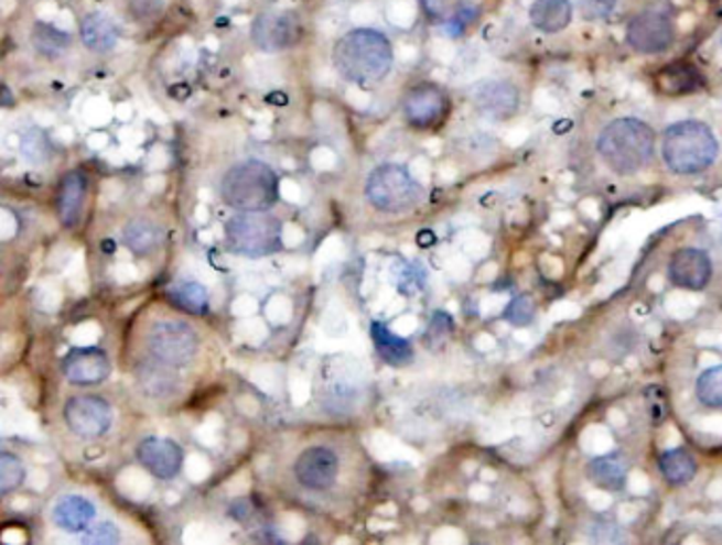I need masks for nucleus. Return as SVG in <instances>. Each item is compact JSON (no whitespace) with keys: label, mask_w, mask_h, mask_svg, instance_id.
Returning <instances> with one entry per match:
<instances>
[{"label":"nucleus","mask_w":722,"mask_h":545,"mask_svg":"<svg viewBox=\"0 0 722 545\" xmlns=\"http://www.w3.org/2000/svg\"><path fill=\"white\" fill-rule=\"evenodd\" d=\"M174 366L151 358L149 362L138 363L136 381L140 390L151 397H168L179 388V374L172 370Z\"/></svg>","instance_id":"18"},{"label":"nucleus","mask_w":722,"mask_h":545,"mask_svg":"<svg viewBox=\"0 0 722 545\" xmlns=\"http://www.w3.org/2000/svg\"><path fill=\"white\" fill-rule=\"evenodd\" d=\"M524 2H526L528 7H532V2H535V0H524Z\"/></svg>","instance_id":"39"},{"label":"nucleus","mask_w":722,"mask_h":545,"mask_svg":"<svg viewBox=\"0 0 722 545\" xmlns=\"http://www.w3.org/2000/svg\"><path fill=\"white\" fill-rule=\"evenodd\" d=\"M121 542V533L112 522H98L91 524L85 533H83V544L89 545H112Z\"/></svg>","instance_id":"33"},{"label":"nucleus","mask_w":722,"mask_h":545,"mask_svg":"<svg viewBox=\"0 0 722 545\" xmlns=\"http://www.w3.org/2000/svg\"><path fill=\"white\" fill-rule=\"evenodd\" d=\"M147 349L151 358L181 368L195 360L200 349V338L187 321L163 319L149 330Z\"/></svg>","instance_id":"7"},{"label":"nucleus","mask_w":722,"mask_h":545,"mask_svg":"<svg viewBox=\"0 0 722 545\" xmlns=\"http://www.w3.org/2000/svg\"><path fill=\"white\" fill-rule=\"evenodd\" d=\"M585 20H606L615 11L616 0H579Z\"/></svg>","instance_id":"35"},{"label":"nucleus","mask_w":722,"mask_h":545,"mask_svg":"<svg viewBox=\"0 0 722 545\" xmlns=\"http://www.w3.org/2000/svg\"><path fill=\"white\" fill-rule=\"evenodd\" d=\"M597 155L616 176H634L655 155V131L640 119L623 117L600 131Z\"/></svg>","instance_id":"2"},{"label":"nucleus","mask_w":722,"mask_h":545,"mask_svg":"<svg viewBox=\"0 0 722 545\" xmlns=\"http://www.w3.org/2000/svg\"><path fill=\"white\" fill-rule=\"evenodd\" d=\"M168 298L176 309L188 315H202L208 309V290L197 282H183L170 287Z\"/></svg>","instance_id":"27"},{"label":"nucleus","mask_w":722,"mask_h":545,"mask_svg":"<svg viewBox=\"0 0 722 545\" xmlns=\"http://www.w3.org/2000/svg\"><path fill=\"white\" fill-rule=\"evenodd\" d=\"M62 372L73 385H98L110 374V362L103 349L79 347L64 358Z\"/></svg>","instance_id":"15"},{"label":"nucleus","mask_w":722,"mask_h":545,"mask_svg":"<svg viewBox=\"0 0 722 545\" xmlns=\"http://www.w3.org/2000/svg\"><path fill=\"white\" fill-rule=\"evenodd\" d=\"M659 471L671 487H687L697 476L696 459L682 448H671L659 457Z\"/></svg>","instance_id":"25"},{"label":"nucleus","mask_w":722,"mask_h":545,"mask_svg":"<svg viewBox=\"0 0 722 545\" xmlns=\"http://www.w3.org/2000/svg\"><path fill=\"white\" fill-rule=\"evenodd\" d=\"M24 155H26L28 161L32 163H41L47 159V153H50V144H47V138L41 133L39 130H32L24 138Z\"/></svg>","instance_id":"34"},{"label":"nucleus","mask_w":722,"mask_h":545,"mask_svg":"<svg viewBox=\"0 0 722 545\" xmlns=\"http://www.w3.org/2000/svg\"><path fill=\"white\" fill-rule=\"evenodd\" d=\"M627 41L638 53H661L673 41V26L666 13L644 11L627 26Z\"/></svg>","instance_id":"11"},{"label":"nucleus","mask_w":722,"mask_h":545,"mask_svg":"<svg viewBox=\"0 0 722 545\" xmlns=\"http://www.w3.org/2000/svg\"><path fill=\"white\" fill-rule=\"evenodd\" d=\"M661 155L676 176H696L714 165L719 140L705 123L685 119L669 126L664 133Z\"/></svg>","instance_id":"3"},{"label":"nucleus","mask_w":722,"mask_h":545,"mask_svg":"<svg viewBox=\"0 0 722 545\" xmlns=\"http://www.w3.org/2000/svg\"><path fill=\"white\" fill-rule=\"evenodd\" d=\"M712 260L697 248H682L669 260V282L685 290H703L712 280Z\"/></svg>","instance_id":"14"},{"label":"nucleus","mask_w":722,"mask_h":545,"mask_svg":"<svg viewBox=\"0 0 722 545\" xmlns=\"http://www.w3.org/2000/svg\"><path fill=\"white\" fill-rule=\"evenodd\" d=\"M85 193L87 178L83 172H71L62 178L57 193V216L64 227H75L79 222Z\"/></svg>","instance_id":"19"},{"label":"nucleus","mask_w":722,"mask_h":545,"mask_svg":"<svg viewBox=\"0 0 722 545\" xmlns=\"http://www.w3.org/2000/svg\"><path fill=\"white\" fill-rule=\"evenodd\" d=\"M123 241L132 254L147 257L160 248L161 241H163V231L158 222H153L149 218H136L126 227Z\"/></svg>","instance_id":"24"},{"label":"nucleus","mask_w":722,"mask_h":545,"mask_svg":"<svg viewBox=\"0 0 722 545\" xmlns=\"http://www.w3.org/2000/svg\"><path fill=\"white\" fill-rule=\"evenodd\" d=\"M64 423L79 438H100L112 425V411L98 395H75L64 404Z\"/></svg>","instance_id":"9"},{"label":"nucleus","mask_w":722,"mask_h":545,"mask_svg":"<svg viewBox=\"0 0 722 545\" xmlns=\"http://www.w3.org/2000/svg\"><path fill=\"white\" fill-rule=\"evenodd\" d=\"M680 26H682V28L693 26V18H691V15H685V18H682V20H680Z\"/></svg>","instance_id":"38"},{"label":"nucleus","mask_w":722,"mask_h":545,"mask_svg":"<svg viewBox=\"0 0 722 545\" xmlns=\"http://www.w3.org/2000/svg\"><path fill=\"white\" fill-rule=\"evenodd\" d=\"M183 448L170 438H147L138 446V461L160 480L174 478L183 468Z\"/></svg>","instance_id":"16"},{"label":"nucleus","mask_w":722,"mask_h":545,"mask_svg":"<svg viewBox=\"0 0 722 545\" xmlns=\"http://www.w3.org/2000/svg\"><path fill=\"white\" fill-rule=\"evenodd\" d=\"M294 476L305 489L326 491L337 482L340 457L326 446L305 448L294 464Z\"/></svg>","instance_id":"10"},{"label":"nucleus","mask_w":722,"mask_h":545,"mask_svg":"<svg viewBox=\"0 0 722 545\" xmlns=\"http://www.w3.org/2000/svg\"><path fill=\"white\" fill-rule=\"evenodd\" d=\"M588 478L593 487L608 493H618L627 484V466L616 455L597 457L588 466Z\"/></svg>","instance_id":"22"},{"label":"nucleus","mask_w":722,"mask_h":545,"mask_svg":"<svg viewBox=\"0 0 722 545\" xmlns=\"http://www.w3.org/2000/svg\"><path fill=\"white\" fill-rule=\"evenodd\" d=\"M471 98L483 115L492 119H510L519 110V91L515 85L498 78H485L471 91Z\"/></svg>","instance_id":"13"},{"label":"nucleus","mask_w":722,"mask_h":545,"mask_svg":"<svg viewBox=\"0 0 722 545\" xmlns=\"http://www.w3.org/2000/svg\"><path fill=\"white\" fill-rule=\"evenodd\" d=\"M220 195L227 206L238 211H268L278 201L280 182L268 163L250 159L225 174Z\"/></svg>","instance_id":"4"},{"label":"nucleus","mask_w":722,"mask_h":545,"mask_svg":"<svg viewBox=\"0 0 722 545\" xmlns=\"http://www.w3.org/2000/svg\"><path fill=\"white\" fill-rule=\"evenodd\" d=\"M26 478V469L22 466V461L11 455V453H2L0 455V491L2 493H11L15 491Z\"/></svg>","instance_id":"30"},{"label":"nucleus","mask_w":722,"mask_h":545,"mask_svg":"<svg viewBox=\"0 0 722 545\" xmlns=\"http://www.w3.org/2000/svg\"><path fill=\"white\" fill-rule=\"evenodd\" d=\"M52 519L57 528L79 535L91 526V522L96 519V508L89 499L80 494H64L55 501Z\"/></svg>","instance_id":"17"},{"label":"nucleus","mask_w":722,"mask_h":545,"mask_svg":"<svg viewBox=\"0 0 722 545\" xmlns=\"http://www.w3.org/2000/svg\"><path fill=\"white\" fill-rule=\"evenodd\" d=\"M395 52L390 41L374 28H356L333 47V66L356 85H374L390 73Z\"/></svg>","instance_id":"1"},{"label":"nucleus","mask_w":722,"mask_h":545,"mask_svg":"<svg viewBox=\"0 0 722 545\" xmlns=\"http://www.w3.org/2000/svg\"><path fill=\"white\" fill-rule=\"evenodd\" d=\"M696 395L703 406L714 411L722 408V363L705 368L697 377Z\"/></svg>","instance_id":"29"},{"label":"nucleus","mask_w":722,"mask_h":545,"mask_svg":"<svg viewBox=\"0 0 722 545\" xmlns=\"http://www.w3.org/2000/svg\"><path fill=\"white\" fill-rule=\"evenodd\" d=\"M405 119L420 130L437 126L448 112V96L437 85H418L413 87L402 102Z\"/></svg>","instance_id":"12"},{"label":"nucleus","mask_w":722,"mask_h":545,"mask_svg":"<svg viewBox=\"0 0 722 545\" xmlns=\"http://www.w3.org/2000/svg\"><path fill=\"white\" fill-rule=\"evenodd\" d=\"M2 105L11 106V94H9V87H2Z\"/></svg>","instance_id":"37"},{"label":"nucleus","mask_w":722,"mask_h":545,"mask_svg":"<svg viewBox=\"0 0 722 545\" xmlns=\"http://www.w3.org/2000/svg\"><path fill=\"white\" fill-rule=\"evenodd\" d=\"M301 34L303 24L294 11H266L252 24V43L266 53L291 50Z\"/></svg>","instance_id":"8"},{"label":"nucleus","mask_w":722,"mask_h":545,"mask_svg":"<svg viewBox=\"0 0 722 545\" xmlns=\"http://www.w3.org/2000/svg\"><path fill=\"white\" fill-rule=\"evenodd\" d=\"M234 252L248 259H261L280 250L282 222L268 211H240L225 227Z\"/></svg>","instance_id":"5"},{"label":"nucleus","mask_w":722,"mask_h":545,"mask_svg":"<svg viewBox=\"0 0 722 545\" xmlns=\"http://www.w3.org/2000/svg\"><path fill=\"white\" fill-rule=\"evenodd\" d=\"M452 330V317L445 313H434L432 324H430L429 337H439L441 340L450 335Z\"/></svg>","instance_id":"36"},{"label":"nucleus","mask_w":722,"mask_h":545,"mask_svg":"<svg viewBox=\"0 0 722 545\" xmlns=\"http://www.w3.org/2000/svg\"><path fill=\"white\" fill-rule=\"evenodd\" d=\"M126 9L138 24H151L160 20L165 0H126Z\"/></svg>","instance_id":"31"},{"label":"nucleus","mask_w":722,"mask_h":545,"mask_svg":"<svg viewBox=\"0 0 722 545\" xmlns=\"http://www.w3.org/2000/svg\"><path fill=\"white\" fill-rule=\"evenodd\" d=\"M365 195L375 209L384 214H402L420 201L422 188L405 167L386 163L369 174Z\"/></svg>","instance_id":"6"},{"label":"nucleus","mask_w":722,"mask_h":545,"mask_svg":"<svg viewBox=\"0 0 722 545\" xmlns=\"http://www.w3.org/2000/svg\"><path fill=\"white\" fill-rule=\"evenodd\" d=\"M530 22L540 32L556 34L572 22L570 0H535L530 7Z\"/></svg>","instance_id":"23"},{"label":"nucleus","mask_w":722,"mask_h":545,"mask_svg":"<svg viewBox=\"0 0 722 545\" xmlns=\"http://www.w3.org/2000/svg\"><path fill=\"white\" fill-rule=\"evenodd\" d=\"M79 34L80 43L94 53L110 52V50H115V45L119 41V28L115 26V22L100 11L87 13L80 20Z\"/></svg>","instance_id":"20"},{"label":"nucleus","mask_w":722,"mask_h":545,"mask_svg":"<svg viewBox=\"0 0 722 545\" xmlns=\"http://www.w3.org/2000/svg\"><path fill=\"white\" fill-rule=\"evenodd\" d=\"M536 309L535 303L530 296H517L510 301V305L505 312V319H507L510 326H517V328H526L535 321Z\"/></svg>","instance_id":"32"},{"label":"nucleus","mask_w":722,"mask_h":545,"mask_svg":"<svg viewBox=\"0 0 722 545\" xmlns=\"http://www.w3.org/2000/svg\"><path fill=\"white\" fill-rule=\"evenodd\" d=\"M30 43L36 52L41 53L43 57L47 59H55L60 55L71 50V34L60 30V28L54 26V24H45V22H39L34 24L32 30H30Z\"/></svg>","instance_id":"26"},{"label":"nucleus","mask_w":722,"mask_h":545,"mask_svg":"<svg viewBox=\"0 0 722 545\" xmlns=\"http://www.w3.org/2000/svg\"><path fill=\"white\" fill-rule=\"evenodd\" d=\"M371 340L377 356L390 366H407L413 362V347L407 338L395 335L381 321L371 324Z\"/></svg>","instance_id":"21"},{"label":"nucleus","mask_w":722,"mask_h":545,"mask_svg":"<svg viewBox=\"0 0 722 545\" xmlns=\"http://www.w3.org/2000/svg\"><path fill=\"white\" fill-rule=\"evenodd\" d=\"M703 85V78L691 64H673L659 75V87L666 94H691Z\"/></svg>","instance_id":"28"}]
</instances>
